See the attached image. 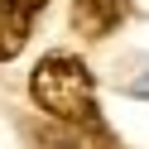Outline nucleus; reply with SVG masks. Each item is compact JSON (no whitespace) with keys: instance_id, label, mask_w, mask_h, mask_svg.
I'll return each mask as SVG.
<instances>
[{"instance_id":"1","label":"nucleus","mask_w":149,"mask_h":149,"mask_svg":"<svg viewBox=\"0 0 149 149\" xmlns=\"http://www.w3.org/2000/svg\"><path fill=\"white\" fill-rule=\"evenodd\" d=\"M29 91H34V101H39L53 120L96 125V82H91L87 63L72 58V53H48V58L34 68Z\"/></svg>"},{"instance_id":"2","label":"nucleus","mask_w":149,"mask_h":149,"mask_svg":"<svg viewBox=\"0 0 149 149\" xmlns=\"http://www.w3.org/2000/svg\"><path fill=\"white\" fill-rule=\"evenodd\" d=\"M48 0H0V63H10L15 53L29 43V29Z\"/></svg>"},{"instance_id":"3","label":"nucleus","mask_w":149,"mask_h":149,"mask_svg":"<svg viewBox=\"0 0 149 149\" xmlns=\"http://www.w3.org/2000/svg\"><path fill=\"white\" fill-rule=\"evenodd\" d=\"M125 10H130L125 0H72V29L82 39H106L120 29Z\"/></svg>"}]
</instances>
